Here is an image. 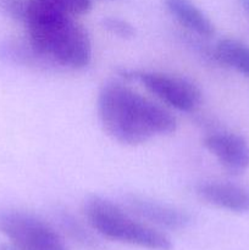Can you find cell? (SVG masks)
Returning a JSON list of instances; mask_svg holds the SVG:
<instances>
[{
  "mask_svg": "<svg viewBox=\"0 0 249 250\" xmlns=\"http://www.w3.org/2000/svg\"><path fill=\"white\" fill-rule=\"evenodd\" d=\"M97 111L107 136L124 146H141L177 128V120L165 106L117 81L100 88Z\"/></svg>",
  "mask_w": 249,
  "mask_h": 250,
  "instance_id": "cell-1",
  "label": "cell"
},
{
  "mask_svg": "<svg viewBox=\"0 0 249 250\" xmlns=\"http://www.w3.org/2000/svg\"><path fill=\"white\" fill-rule=\"evenodd\" d=\"M27 38L59 70H82L92 61V41L76 17L29 4Z\"/></svg>",
  "mask_w": 249,
  "mask_h": 250,
  "instance_id": "cell-2",
  "label": "cell"
},
{
  "mask_svg": "<svg viewBox=\"0 0 249 250\" xmlns=\"http://www.w3.org/2000/svg\"><path fill=\"white\" fill-rule=\"evenodd\" d=\"M83 211L88 225L105 238L148 250L172 249V242L164 232L136 219L107 198L88 197Z\"/></svg>",
  "mask_w": 249,
  "mask_h": 250,
  "instance_id": "cell-3",
  "label": "cell"
},
{
  "mask_svg": "<svg viewBox=\"0 0 249 250\" xmlns=\"http://www.w3.org/2000/svg\"><path fill=\"white\" fill-rule=\"evenodd\" d=\"M0 232L23 250H68L61 234L37 215L21 210L0 211Z\"/></svg>",
  "mask_w": 249,
  "mask_h": 250,
  "instance_id": "cell-4",
  "label": "cell"
},
{
  "mask_svg": "<svg viewBox=\"0 0 249 250\" xmlns=\"http://www.w3.org/2000/svg\"><path fill=\"white\" fill-rule=\"evenodd\" d=\"M126 80H136L159 100L178 111L192 112L202 103L199 87L186 77L158 71H122Z\"/></svg>",
  "mask_w": 249,
  "mask_h": 250,
  "instance_id": "cell-5",
  "label": "cell"
},
{
  "mask_svg": "<svg viewBox=\"0 0 249 250\" xmlns=\"http://www.w3.org/2000/svg\"><path fill=\"white\" fill-rule=\"evenodd\" d=\"M127 209L153 227L168 229V231H182L192 225V215L177 207L159 202L142 195L129 194L124 197Z\"/></svg>",
  "mask_w": 249,
  "mask_h": 250,
  "instance_id": "cell-6",
  "label": "cell"
},
{
  "mask_svg": "<svg viewBox=\"0 0 249 250\" xmlns=\"http://www.w3.org/2000/svg\"><path fill=\"white\" fill-rule=\"evenodd\" d=\"M203 146L231 175H242L249 168V143L239 134L214 131L204 137Z\"/></svg>",
  "mask_w": 249,
  "mask_h": 250,
  "instance_id": "cell-7",
  "label": "cell"
},
{
  "mask_svg": "<svg viewBox=\"0 0 249 250\" xmlns=\"http://www.w3.org/2000/svg\"><path fill=\"white\" fill-rule=\"evenodd\" d=\"M202 202L234 214L249 212V188L225 181H204L195 186Z\"/></svg>",
  "mask_w": 249,
  "mask_h": 250,
  "instance_id": "cell-8",
  "label": "cell"
},
{
  "mask_svg": "<svg viewBox=\"0 0 249 250\" xmlns=\"http://www.w3.org/2000/svg\"><path fill=\"white\" fill-rule=\"evenodd\" d=\"M171 16L192 34L210 38L215 36V26L211 20L192 0H163Z\"/></svg>",
  "mask_w": 249,
  "mask_h": 250,
  "instance_id": "cell-9",
  "label": "cell"
},
{
  "mask_svg": "<svg viewBox=\"0 0 249 250\" xmlns=\"http://www.w3.org/2000/svg\"><path fill=\"white\" fill-rule=\"evenodd\" d=\"M0 58L7 62L38 71H60L50 60L34 49L28 38L10 39L0 44Z\"/></svg>",
  "mask_w": 249,
  "mask_h": 250,
  "instance_id": "cell-10",
  "label": "cell"
},
{
  "mask_svg": "<svg viewBox=\"0 0 249 250\" xmlns=\"http://www.w3.org/2000/svg\"><path fill=\"white\" fill-rule=\"evenodd\" d=\"M215 62L249 78V45L233 38H222L214 45Z\"/></svg>",
  "mask_w": 249,
  "mask_h": 250,
  "instance_id": "cell-11",
  "label": "cell"
},
{
  "mask_svg": "<svg viewBox=\"0 0 249 250\" xmlns=\"http://www.w3.org/2000/svg\"><path fill=\"white\" fill-rule=\"evenodd\" d=\"M55 216L58 219L61 229L70 237L72 241L82 246L83 248L97 249L100 246L97 237L67 210L60 209L55 211Z\"/></svg>",
  "mask_w": 249,
  "mask_h": 250,
  "instance_id": "cell-12",
  "label": "cell"
},
{
  "mask_svg": "<svg viewBox=\"0 0 249 250\" xmlns=\"http://www.w3.org/2000/svg\"><path fill=\"white\" fill-rule=\"evenodd\" d=\"M29 4L39 9L78 17L92 10V0H29Z\"/></svg>",
  "mask_w": 249,
  "mask_h": 250,
  "instance_id": "cell-13",
  "label": "cell"
},
{
  "mask_svg": "<svg viewBox=\"0 0 249 250\" xmlns=\"http://www.w3.org/2000/svg\"><path fill=\"white\" fill-rule=\"evenodd\" d=\"M103 28L111 36L128 41L136 37V28L131 22L117 16H105L102 20Z\"/></svg>",
  "mask_w": 249,
  "mask_h": 250,
  "instance_id": "cell-14",
  "label": "cell"
},
{
  "mask_svg": "<svg viewBox=\"0 0 249 250\" xmlns=\"http://www.w3.org/2000/svg\"><path fill=\"white\" fill-rule=\"evenodd\" d=\"M29 0H0V12L16 22L26 23Z\"/></svg>",
  "mask_w": 249,
  "mask_h": 250,
  "instance_id": "cell-15",
  "label": "cell"
},
{
  "mask_svg": "<svg viewBox=\"0 0 249 250\" xmlns=\"http://www.w3.org/2000/svg\"><path fill=\"white\" fill-rule=\"evenodd\" d=\"M238 2H239V5L242 6V9H243L244 11L249 15V0H238Z\"/></svg>",
  "mask_w": 249,
  "mask_h": 250,
  "instance_id": "cell-16",
  "label": "cell"
},
{
  "mask_svg": "<svg viewBox=\"0 0 249 250\" xmlns=\"http://www.w3.org/2000/svg\"><path fill=\"white\" fill-rule=\"evenodd\" d=\"M0 250H23V249L19 248V247H16L15 244L10 243V244H4V246H1Z\"/></svg>",
  "mask_w": 249,
  "mask_h": 250,
  "instance_id": "cell-17",
  "label": "cell"
}]
</instances>
